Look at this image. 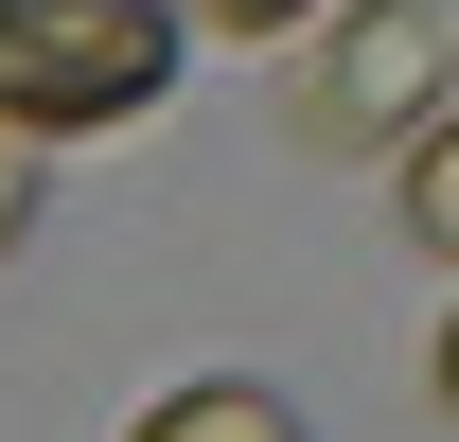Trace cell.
Returning a JSON list of instances; mask_svg holds the SVG:
<instances>
[{"label": "cell", "mask_w": 459, "mask_h": 442, "mask_svg": "<svg viewBox=\"0 0 459 442\" xmlns=\"http://www.w3.org/2000/svg\"><path fill=\"white\" fill-rule=\"evenodd\" d=\"M177 18L195 0H0V124H142L177 89Z\"/></svg>", "instance_id": "obj_1"}, {"label": "cell", "mask_w": 459, "mask_h": 442, "mask_svg": "<svg viewBox=\"0 0 459 442\" xmlns=\"http://www.w3.org/2000/svg\"><path fill=\"white\" fill-rule=\"evenodd\" d=\"M406 230H424V266H459V107L406 142Z\"/></svg>", "instance_id": "obj_4"}, {"label": "cell", "mask_w": 459, "mask_h": 442, "mask_svg": "<svg viewBox=\"0 0 459 442\" xmlns=\"http://www.w3.org/2000/svg\"><path fill=\"white\" fill-rule=\"evenodd\" d=\"M283 89H300V142H318V160L424 142V89H459V0H353Z\"/></svg>", "instance_id": "obj_2"}, {"label": "cell", "mask_w": 459, "mask_h": 442, "mask_svg": "<svg viewBox=\"0 0 459 442\" xmlns=\"http://www.w3.org/2000/svg\"><path fill=\"white\" fill-rule=\"evenodd\" d=\"M124 442H300V407H283V389H247V372H195V389H160Z\"/></svg>", "instance_id": "obj_3"}, {"label": "cell", "mask_w": 459, "mask_h": 442, "mask_svg": "<svg viewBox=\"0 0 459 442\" xmlns=\"http://www.w3.org/2000/svg\"><path fill=\"white\" fill-rule=\"evenodd\" d=\"M18 230H36V124H0V266H18Z\"/></svg>", "instance_id": "obj_5"}, {"label": "cell", "mask_w": 459, "mask_h": 442, "mask_svg": "<svg viewBox=\"0 0 459 442\" xmlns=\"http://www.w3.org/2000/svg\"><path fill=\"white\" fill-rule=\"evenodd\" d=\"M212 36H300V18H336V0H195Z\"/></svg>", "instance_id": "obj_6"}, {"label": "cell", "mask_w": 459, "mask_h": 442, "mask_svg": "<svg viewBox=\"0 0 459 442\" xmlns=\"http://www.w3.org/2000/svg\"><path fill=\"white\" fill-rule=\"evenodd\" d=\"M442 407H459V319H442Z\"/></svg>", "instance_id": "obj_7"}]
</instances>
